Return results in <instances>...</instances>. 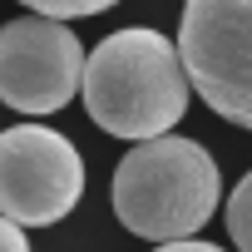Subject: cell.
Returning a JSON list of instances; mask_svg holds the SVG:
<instances>
[{
    "label": "cell",
    "mask_w": 252,
    "mask_h": 252,
    "mask_svg": "<svg viewBox=\"0 0 252 252\" xmlns=\"http://www.w3.org/2000/svg\"><path fill=\"white\" fill-rule=\"evenodd\" d=\"M188 69L168 35L149 25L114 30L84 60V109L114 139H158L188 114Z\"/></svg>",
    "instance_id": "6da1fadb"
},
{
    "label": "cell",
    "mask_w": 252,
    "mask_h": 252,
    "mask_svg": "<svg viewBox=\"0 0 252 252\" xmlns=\"http://www.w3.org/2000/svg\"><path fill=\"white\" fill-rule=\"evenodd\" d=\"M222 203V173L198 139L158 134L134 144L114 168V218L134 237H193Z\"/></svg>",
    "instance_id": "7a4b0ae2"
},
{
    "label": "cell",
    "mask_w": 252,
    "mask_h": 252,
    "mask_svg": "<svg viewBox=\"0 0 252 252\" xmlns=\"http://www.w3.org/2000/svg\"><path fill=\"white\" fill-rule=\"evenodd\" d=\"M178 55L203 104L252 129V0H188Z\"/></svg>",
    "instance_id": "3957f363"
},
{
    "label": "cell",
    "mask_w": 252,
    "mask_h": 252,
    "mask_svg": "<svg viewBox=\"0 0 252 252\" xmlns=\"http://www.w3.org/2000/svg\"><path fill=\"white\" fill-rule=\"evenodd\" d=\"M84 198L79 149L45 124H15L0 134V213L20 227H50Z\"/></svg>",
    "instance_id": "277c9868"
},
{
    "label": "cell",
    "mask_w": 252,
    "mask_h": 252,
    "mask_svg": "<svg viewBox=\"0 0 252 252\" xmlns=\"http://www.w3.org/2000/svg\"><path fill=\"white\" fill-rule=\"evenodd\" d=\"M84 45L64 20L25 15L0 30V104L15 114H55L84 84Z\"/></svg>",
    "instance_id": "5b68a950"
},
{
    "label": "cell",
    "mask_w": 252,
    "mask_h": 252,
    "mask_svg": "<svg viewBox=\"0 0 252 252\" xmlns=\"http://www.w3.org/2000/svg\"><path fill=\"white\" fill-rule=\"evenodd\" d=\"M227 237L237 252H252V173H242L227 193Z\"/></svg>",
    "instance_id": "8992f818"
},
{
    "label": "cell",
    "mask_w": 252,
    "mask_h": 252,
    "mask_svg": "<svg viewBox=\"0 0 252 252\" xmlns=\"http://www.w3.org/2000/svg\"><path fill=\"white\" fill-rule=\"evenodd\" d=\"M20 5H30L35 15H50V20H84V15L114 10L119 0H20Z\"/></svg>",
    "instance_id": "52a82bcc"
},
{
    "label": "cell",
    "mask_w": 252,
    "mask_h": 252,
    "mask_svg": "<svg viewBox=\"0 0 252 252\" xmlns=\"http://www.w3.org/2000/svg\"><path fill=\"white\" fill-rule=\"evenodd\" d=\"M0 252H30V237L20 222H10L5 213H0Z\"/></svg>",
    "instance_id": "ba28073f"
},
{
    "label": "cell",
    "mask_w": 252,
    "mask_h": 252,
    "mask_svg": "<svg viewBox=\"0 0 252 252\" xmlns=\"http://www.w3.org/2000/svg\"><path fill=\"white\" fill-rule=\"evenodd\" d=\"M154 252H222V247H213V242H198V237H178V242H158Z\"/></svg>",
    "instance_id": "9c48e42d"
}]
</instances>
